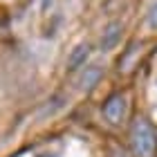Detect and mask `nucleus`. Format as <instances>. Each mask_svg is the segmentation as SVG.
Returning <instances> with one entry per match:
<instances>
[{"instance_id": "obj_7", "label": "nucleus", "mask_w": 157, "mask_h": 157, "mask_svg": "<svg viewBox=\"0 0 157 157\" xmlns=\"http://www.w3.org/2000/svg\"><path fill=\"white\" fill-rule=\"evenodd\" d=\"M43 157H52V155H43Z\"/></svg>"}, {"instance_id": "obj_1", "label": "nucleus", "mask_w": 157, "mask_h": 157, "mask_svg": "<svg viewBox=\"0 0 157 157\" xmlns=\"http://www.w3.org/2000/svg\"><path fill=\"white\" fill-rule=\"evenodd\" d=\"M157 146V135L146 119H137L132 124V148L139 157H153Z\"/></svg>"}, {"instance_id": "obj_3", "label": "nucleus", "mask_w": 157, "mask_h": 157, "mask_svg": "<svg viewBox=\"0 0 157 157\" xmlns=\"http://www.w3.org/2000/svg\"><path fill=\"white\" fill-rule=\"evenodd\" d=\"M101 74H103V70L99 67V65H92V67H88L85 70V74L81 76V81H78V88L81 90H92L94 85L99 83V78H101Z\"/></svg>"}, {"instance_id": "obj_2", "label": "nucleus", "mask_w": 157, "mask_h": 157, "mask_svg": "<svg viewBox=\"0 0 157 157\" xmlns=\"http://www.w3.org/2000/svg\"><path fill=\"white\" fill-rule=\"evenodd\" d=\"M103 115H105V119H108L110 124H119V121L124 119V115H126V99L121 94L110 97L108 101H105V105H103Z\"/></svg>"}, {"instance_id": "obj_5", "label": "nucleus", "mask_w": 157, "mask_h": 157, "mask_svg": "<svg viewBox=\"0 0 157 157\" xmlns=\"http://www.w3.org/2000/svg\"><path fill=\"white\" fill-rule=\"evenodd\" d=\"M88 54H90V45H88V43L76 45V49L72 52V56L67 59V67H70V70H76L78 65H83L85 59H88Z\"/></svg>"}, {"instance_id": "obj_4", "label": "nucleus", "mask_w": 157, "mask_h": 157, "mask_svg": "<svg viewBox=\"0 0 157 157\" xmlns=\"http://www.w3.org/2000/svg\"><path fill=\"white\" fill-rule=\"evenodd\" d=\"M119 36H121V23H110L108 27H105V32H103L101 47L103 49H112V47H115V43L119 40Z\"/></svg>"}, {"instance_id": "obj_6", "label": "nucleus", "mask_w": 157, "mask_h": 157, "mask_svg": "<svg viewBox=\"0 0 157 157\" xmlns=\"http://www.w3.org/2000/svg\"><path fill=\"white\" fill-rule=\"evenodd\" d=\"M148 23H151V27H155V29H157V5L151 9V13H148Z\"/></svg>"}]
</instances>
